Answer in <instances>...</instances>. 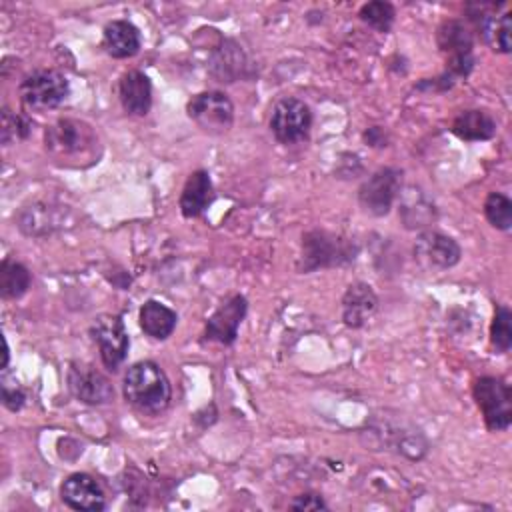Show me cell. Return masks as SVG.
Listing matches in <instances>:
<instances>
[{
	"mask_svg": "<svg viewBox=\"0 0 512 512\" xmlns=\"http://www.w3.org/2000/svg\"><path fill=\"white\" fill-rule=\"evenodd\" d=\"M118 98L128 114L146 116L152 106L150 78L140 70H128L118 82Z\"/></svg>",
	"mask_w": 512,
	"mask_h": 512,
	"instance_id": "2e32d148",
	"label": "cell"
},
{
	"mask_svg": "<svg viewBox=\"0 0 512 512\" xmlns=\"http://www.w3.org/2000/svg\"><path fill=\"white\" fill-rule=\"evenodd\" d=\"M378 298L370 284L354 282L342 296V320L350 328H360L376 312Z\"/></svg>",
	"mask_w": 512,
	"mask_h": 512,
	"instance_id": "e0dca14e",
	"label": "cell"
},
{
	"mask_svg": "<svg viewBox=\"0 0 512 512\" xmlns=\"http://www.w3.org/2000/svg\"><path fill=\"white\" fill-rule=\"evenodd\" d=\"M246 310H248V302L244 296H240V294L230 296L206 320L204 336L208 340H214L224 346L232 344L238 336V328L246 316Z\"/></svg>",
	"mask_w": 512,
	"mask_h": 512,
	"instance_id": "4fadbf2b",
	"label": "cell"
},
{
	"mask_svg": "<svg viewBox=\"0 0 512 512\" xmlns=\"http://www.w3.org/2000/svg\"><path fill=\"white\" fill-rule=\"evenodd\" d=\"M452 132L460 140H490L496 134V122L486 110H464L452 120Z\"/></svg>",
	"mask_w": 512,
	"mask_h": 512,
	"instance_id": "7402d4cb",
	"label": "cell"
},
{
	"mask_svg": "<svg viewBox=\"0 0 512 512\" xmlns=\"http://www.w3.org/2000/svg\"><path fill=\"white\" fill-rule=\"evenodd\" d=\"M122 392L126 402L144 414L164 412L172 398L166 372L152 360H140L126 370Z\"/></svg>",
	"mask_w": 512,
	"mask_h": 512,
	"instance_id": "6da1fadb",
	"label": "cell"
},
{
	"mask_svg": "<svg viewBox=\"0 0 512 512\" xmlns=\"http://www.w3.org/2000/svg\"><path fill=\"white\" fill-rule=\"evenodd\" d=\"M2 144H10L14 140H22L30 134V122L20 116V114H14L10 108H4L2 110Z\"/></svg>",
	"mask_w": 512,
	"mask_h": 512,
	"instance_id": "83f0119b",
	"label": "cell"
},
{
	"mask_svg": "<svg viewBox=\"0 0 512 512\" xmlns=\"http://www.w3.org/2000/svg\"><path fill=\"white\" fill-rule=\"evenodd\" d=\"M484 214L488 222L498 230H510L512 226V202L502 192H490L484 202Z\"/></svg>",
	"mask_w": 512,
	"mask_h": 512,
	"instance_id": "4316f807",
	"label": "cell"
},
{
	"mask_svg": "<svg viewBox=\"0 0 512 512\" xmlns=\"http://www.w3.org/2000/svg\"><path fill=\"white\" fill-rule=\"evenodd\" d=\"M360 20L364 24H368L370 28L378 30V32H388L394 24V16H396V10L390 2H382V0H376V2H366L360 12H358Z\"/></svg>",
	"mask_w": 512,
	"mask_h": 512,
	"instance_id": "484cf974",
	"label": "cell"
},
{
	"mask_svg": "<svg viewBox=\"0 0 512 512\" xmlns=\"http://www.w3.org/2000/svg\"><path fill=\"white\" fill-rule=\"evenodd\" d=\"M460 256L458 242L436 230H424L414 242V258L426 268H452L460 262Z\"/></svg>",
	"mask_w": 512,
	"mask_h": 512,
	"instance_id": "7c38bea8",
	"label": "cell"
},
{
	"mask_svg": "<svg viewBox=\"0 0 512 512\" xmlns=\"http://www.w3.org/2000/svg\"><path fill=\"white\" fill-rule=\"evenodd\" d=\"M90 334L94 342L98 344L102 364L116 372L128 354V332L124 326V320L118 314H100L94 318L90 326Z\"/></svg>",
	"mask_w": 512,
	"mask_h": 512,
	"instance_id": "30bf717a",
	"label": "cell"
},
{
	"mask_svg": "<svg viewBox=\"0 0 512 512\" xmlns=\"http://www.w3.org/2000/svg\"><path fill=\"white\" fill-rule=\"evenodd\" d=\"M358 254V246L326 230H310L302 236V254L298 262L300 272H314L318 268H334L352 262Z\"/></svg>",
	"mask_w": 512,
	"mask_h": 512,
	"instance_id": "7a4b0ae2",
	"label": "cell"
},
{
	"mask_svg": "<svg viewBox=\"0 0 512 512\" xmlns=\"http://www.w3.org/2000/svg\"><path fill=\"white\" fill-rule=\"evenodd\" d=\"M70 86L64 74L58 70H34L18 86L24 108L34 112H46L58 108L68 98Z\"/></svg>",
	"mask_w": 512,
	"mask_h": 512,
	"instance_id": "3957f363",
	"label": "cell"
},
{
	"mask_svg": "<svg viewBox=\"0 0 512 512\" xmlns=\"http://www.w3.org/2000/svg\"><path fill=\"white\" fill-rule=\"evenodd\" d=\"M470 18L474 20L482 40L500 54H508L510 52V30H512V14L504 12V14H496L494 10H490V6L486 4H476V6H468Z\"/></svg>",
	"mask_w": 512,
	"mask_h": 512,
	"instance_id": "9a60e30c",
	"label": "cell"
},
{
	"mask_svg": "<svg viewBox=\"0 0 512 512\" xmlns=\"http://www.w3.org/2000/svg\"><path fill=\"white\" fill-rule=\"evenodd\" d=\"M186 114L208 134H224L234 124V104L218 90H206L192 96L186 104Z\"/></svg>",
	"mask_w": 512,
	"mask_h": 512,
	"instance_id": "5b68a950",
	"label": "cell"
},
{
	"mask_svg": "<svg viewBox=\"0 0 512 512\" xmlns=\"http://www.w3.org/2000/svg\"><path fill=\"white\" fill-rule=\"evenodd\" d=\"M64 220H66V210H62V206L36 202L22 208L16 222L26 236H44L54 232L56 228H62Z\"/></svg>",
	"mask_w": 512,
	"mask_h": 512,
	"instance_id": "ac0fdd59",
	"label": "cell"
},
{
	"mask_svg": "<svg viewBox=\"0 0 512 512\" xmlns=\"http://www.w3.org/2000/svg\"><path fill=\"white\" fill-rule=\"evenodd\" d=\"M312 128V112L304 100L282 98L274 104L270 130L280 144L304 142Z\"/></svg>",
	"mask_w": 512,
	"mask_h": 512,
	"instance_id": "9c48e42d",
	"label": "cell"
},
{
	"mask_svg": "<svg viewBox=\"0 0 512 512\" xmlns=\"http://www.w3.org/2000/svg\"><path fill=\"white\" fill-rule=\"evenodd\" d=\"M214 188L206 170H196L188 176L180 194V212L184 218H198L212 204Z\"/></svg>",
	"mask_w": 512,
	"mask_h": 512,
	"instance_id": "d6986e66",
	"label": "cell"
},
{
	"mask_svg": "<svg viewBox=\"0 0 512 512\" xmlns=\"http://www.w3.org/2000/svg\"><path fill=\"white\" fill-rule=\"evenodd\" d=\"M138 320H140V328L144 330V334H148L150 338H156V340H164L174 332L178 316L166 304H162L158 300H146L140 308Z\"/></svg>",
	"mask_w": 512,
	"mask_h": 512,
	"instance_id": "44dd1931",
	"label": "cell"
},
{
	"mask_svg": "<svg viewBox=\"0 0 512 512\" xmlns=\"http://www.w3.org/2000/svg\"><path fill=\"white\" fill-rule=\"evenodd\" d=\"M438 46L446 58V78H466L474 68L472 34L460 20H446L438 28Z\"/></svg>",
	"mask_w": 512,
	"mask_h": 512,
	"instance_id": "8992f818",
	"label": "cell"
},
{
	"mask_svg": "<svg viewBox=\"0 0 512 512\" xmlns=\"http://www.w3.org/2000/svg\"><path fill=\"white\" fill-rule=\"evenodd\" d=\"M292 510H326L328 504L324 502V498L320 494H300L290 502Z\"/></svg>",
	"mask_w": 512,
	"mask_h": 512,
	"instance_id": "f546056e",
	"label": "cell"
},
{
	"mask_svg": "<svg viewBox=\"0 0 512 512\" xmlns=\"http://www.w3.org/2000/svg\"><path fill=\"white\" fill-rule=\"evenodd\" d=\"M44 144L46 150L56 158L78 156L90 152L96 146V134L82 120L60 118L46 128Z\"/></svg>",
	"mask_w": 512,
	"mask_h": 512,
	"instance_id": "52a82bcc",
	"label": "cell"
},
{
	"mask_svg": "<svg viewBox=\"0 0 512 512\" xmlns=\"http://www.w3.org/2000/svg\"><path fill=\"white\" fill-rule=\"evenodd\" d=\"M62 502L72 510L82 512H100L106 508V496L102 486L84 472L70 474L60 486Z\"/></svg>",
	"mask_w": 512,
	"mask_h": 512,
	"instance_id": "5bb4252c",
	"label": "cell"
},
{
	"mask_svg": "<svg viewBox=\"0 0 512 512\" xmlns=\"http://www.w3.org/2000/svg\"><path fill=\"white\" fill-rule=\"evenodd\" d=\"M68 390L84 404H108L114 398L112 382L94 366L72 362L68 368Z\"/></svg>",
	"mask_w": 512,
	"mask_h": 512,
	"instance_id": "8fae6325",
	"label": "cell"
},
{
	"mask_svg": "<svg viewBox=\"0 0 512 512\" xmlns=\"http://www.w3.org/2000/svg\"><path fill=\"white\" fill-rule=\"evenodd\" d=\"M24 400H26V394H24L22 386L14 378L4 376L2 378V402H4V406L12 412H18L24 406Z\"/></svg>",
	"mask_w": 512,
	"mask_h": 512,
	"instance_id": "f1b7e54d",
	"label": "cell"
},
{
	"mask_svg": "<svg viewBox=\"0 0 512 512\" xmlns=\"http://www.w3.org/2000/svg\"><path fill=\"white\" fill-rule=\"evenodd\" d=\"M402 188V170L384 166L370 174L358 188V202L364 212L372 216H386L400 196Z\"/></svg>",
	"mask_w": 512,
	"mask_h": 512,
	"instance_id": "ba28073f",
	"label": "cell"
},
{
	"mask_svg": "<svg viewBox=\"0 0 512 512\" xmlns=\"http://www.w3.org/2000/svg\"><path fill=\"white\" fill-rule=\"evenodd\" d=\"M490 344L498 354H506L512 348V312L508 306H496L490 326Z\"/></svg>",
	"mask_w": 512,
	"mask_h": 512,
	"instance_id": "d4e9b609",
	"label": "cell"
},
{
	"mask_svg": "<svg viewBox=\"0 0 512 512\" xmlns=\"http://www.w3.org/2000/svg\"><path fill=\"white\" fill-rule=\"evenodd\" d=\"M32 276L30 270L12 260V258H4L0 264V296L4 300H16L20 296L26 294V290L30 288Z\"/></svg>",
	"mask_w": 512,
	"mask_h": 512,
	"instance_id": "603a6c76",
	"label": "cell"
},
{
	"mask_svg": "<svg viewBox=\"0 0 512 512\" xmlns=\"http://www.w3.org/2000/svg\"><path fill=\"white\" fill-rule=\"evenodd\" d=\"M102 46L112 58H130L142 46L140 30L128 20H112L102 34Z\"/></svg>",
	"mask_w": 512,
	"mask_h": 512,
	"instance_id": "ffe728a7",
	"label": "cell"
},
{
	"mask_svg": "<svg viewBox=\"0 0 512 512\" xmlns=\"http://www.w3.org/2000/svg\"><path fill=\"white\" fill-rule=\"evenodd\" d=\"M400 216H402L406 228H424L430 222H434V218H436L432 202H428L426 196L416 188L406 190V194L400 202Z\"/></svg>",
	"mask_w": 512,
	"mask_h": 512,
	"instance_id": "cb8c5ba5",
	"label": "cell"
},
{
	"mask_svg": "<svg viewBox=\"0 0 512 512\" xmlns=\"http://www.w3.org/2000/svg\"><path fill=\"white\" fill-rule=\"evenodd\" d=\"M364 140L370 144V146H386V138H384V130L380 126H372L364 132Z\"/></svg>",
	"mask_w": 512,
	"mask_h": 512,
	"instance_id": "4dcf8cb0",
	"label": "cell"
},
{
	"mask_svg": "<svg viewBox=\"0 0 512 512\" xmlns=\"http://www.w3.org/2000/svg\"><path fill=\"white\" fill-rule=\"evenodd\" d=\"M474 400L482 412L484 424L492 432L508 430L512 424L510 386L496 376H482L474 382Z\"/></svg>",
	"mask_w": 512,
	"mask_h": 512,
	"instance_id": "277c9868",
	"label": "cell"
}]
</instances>
